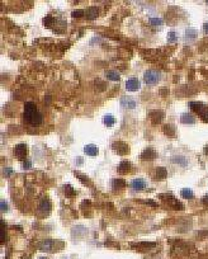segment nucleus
I'll return each mask as SVG.
<instances>
[{
    "instance_id": "nucleus-1",
    "label": "nucleus",
    "mask_w": 208,
    "mask_h": 259,
    "mask_svg": "<svg viewBox=\"0 0 208 259\" xmlns=\"http://www.w3.org/2000/svg\"><path fill=\"white\" fill-rule=\"evenodd\" d=\"M24 118L31 126H39L42 123V114L38 111L37 105L33 102H27L24 104Z\"/></svg>"
},
{
    "instance_id": "nucleus-2",
    "label": "nucleus",
    "mask_w": 208,
    "mask_h": 259,
    "mask_svg": "<svg viewBox=\"0 0 208 259\" xmlns=\"http://www.w3.org/2000/svg\"><path fill=\"white\" fill-rule=\"evenodd\" d=\"M161 79V74L156 70H147L144 74V80L147 85H155Z\"/></svg>"
},
{
    "instance_id": "nucleus-3",
    "label": "nucleus",
    "mask_w": 208,
    "mask_h": 259,
    "mask_svg": "<svg viewBox=\"0 0 208 259\" xmlns=\"http://www.w3.org/2000/svg\"><path fill=\"white\" fill-rule=\"evenodd\" d=\"M189 107L194 112H197L199 116H202L204 122H208V107H206L203 103H199V102H190Z\"/></svg>"
},
{
    "instance_id": "nucleus-4",
    "label": "nucleus",
    "mask_w": 208,
    "mask_h": 259,
    "mask_svg": "<svg viewBox=\"0 0 208 259\" xmlns=\"http://www.w3.org/2000/svg\"><path fill=\"white\" fill-rule=\"evenodd\" d=\"M112 147H113L114 151H116L117 154H119V155H126V154H128V151H130L128 145H127L126 142H122V141L114 142V144L112 145Z\"/></svg>"
},
{
    "instance_id": "nucleus-5",
    "label": "nucleus",
    "mask_w": 208,
    "mask_h": 259,
    "mask_svg": "<svg viewBox=\"0 0 208 259\" xmlns=\"http://www.w3.org/2000/svg\"><path fill=\"white\" fill-rule=\"evenodd\" d=\"M121 105L123 108H127V109H133V108H136V105H137V102L135 100V98L124 95V97L121 98Z\"/></svg>"
},
{
    "instance_id": "nucleus-6",
    "label": "nucleus",
    "mask_w": 208,
    "mask_h": 259,
    "mask_svg": "<svg viewBox=\"0 0 208 259\" xmlns=\"http://www.w3.org/2000/svg\"><path fill=\"white\" fill-rule=\"evenodd\" d=\"M140 88V80L137 78H130L127 81H126V89L128 92H136Z\"/></svg>"
},
{
    "instance_id": "nucleus-7",
    "label": "nucleus",
    "mask_w": 208,
    "mask_h": 259,
    "mask_svg": "<svg viewBox=\"0 0 208 259\" xmlns=\"http://www.w3.org/2000/svg\"><path fill=\"white\" fill-rule=\"evenodd\" d=\"M27 153H28V150H27V146L24 144H20V145H17L15 149H14V154L18 159L20 160H25V156H27Z\"/></svg>"
},
{
    "instance_id": "nucleus-8",
    "label": "nucleus",
    "mask_w": 208,
    "mask_h": 259,
    "mask_svg": "<svg viewBox=\"0 0 208 259\" xmlns=\"http://www.w3.org/2000/svg\"><path fill=\"white\" fill-rule=\"evenodd\" d=\"M50 210H51V203L48 199L43 198L42 201L39 202V207H38V211L41 212V215L46 216L47 213H50Z\"/></svg>"
},
{
    "instance_id": "nucleus-9",
    "label": "nucleus",
    "mask_w": 208,
    "mask_h": 259,
    "mask_svg": "<svg viewBox=\"0 0 208 259\" xmlns=\"http://www.w3.org/2000/svg\"><path fill=\"white\" fill-rule=\"evenodd\" d=\"M156 156H157V154H156V151H155L154 149H146L145 151L141 154V159H142L144 161L154 160V159H156Z\"/></svg>"
},
{
    "instance_id": "nucleus-10",
    "label": "nucleus",
    "mask_w": 208,
    "mask_h": 259,
    "mask_svg": "<svg viewBox=\"0 0 208 259\" xmlns=\"http://www.w3.org/2000/svg\"><path fill=\"white\" fill-rule=\"evenodd\" d=\"M150 118H151V122L154 125H157L162 121V117H164V112H160V111H152L150 114Z\"/></svg>"
},
{
    "instance_id": "nucleus-11",
    "label": "nucleus",
    "mask_w": 208,
    "mask_h": 259,
    "mask_svg": "<svg viewBox=\"0 0 208 259\" xmlns=\"http://www.w3.org/2000/svg\"><path fill=\"white\" fill-rule=\"evenodd\" d=\"M146 182L144 179H140V178H137V179H133L131 182V187L135 189V190H142L146 188Z\"/></svg>"
},
{
    "instance_id": "nucleus-12",
    "label": "nucleus",
    "mask_w": 208,
    "mask_h": 259,
    "mask_svg": "<svg viewBox=\"0 0 208 259\" xmlns=\"http://www.w3.org/2000/svg\"><path fill=\"white\" fill-rule=\"evenodd\" d=\"M180 121L185 125H190V123H194V122H196V117H194L193 114H190V113H183L182 116H180Z\"/></svg>"
},
{
    "instance_id": "nucleus-13",
    "label": "nucleus",
    "mask_w": 208,
    "mask_h": 259,
    "mask_svg": "<svg viewBox=\"0 0 208 259\" xmlns=\"http://www.w3.org/2000/svg\"><path fill=\"white\" fill-rule=\"evenodd\" d=\"M84 153L89 156H96L98 155V147L95 145H86L84 147Z\"/></svg>"
},
{
    "instance_id": "nucleus-14",
    "label": "nucleus",
    "mask_w": 208,
    "mask_h": 259,
    "mask_svg": "<svg viewBox=\"0 0 208 259\" xmlns=\"http://www.w3.org/2000/svg\"><path fill=\"white\" fill-rule=\"evenodd\" d=\"M98 16H99V8L98 7H90L86 10V17L89 19H95Z\"/></svg>"
},
{
    "instance_id": "nucleus-15",
    "label": "nucleus",
    "mask_w": 208,
    "mask_h": 259,
    "mask_svg": "<svg viewBox=\"0 0 208 259\" xmlns=\"http://www.w3.org/2000/svg\"><path fill=\"white\" fill-rule=\"evenodd\" d=\"M130 169H131V164L128 161H122L121 164L118 165V173L119 174H127L128 172H130Z\"/></svg>"
},
{
    "instance_id": "nucleus-16",
    "label": "nucleus",
    "mask_w": 208,
    "mask_h": 259,
    "mask_svg": "<svg viewBox=\"0 0 208 259\" xmlns=\"http://www.w3.org/2000/svg\"><path fill=\"white\" fill-rule=\"evenodd\" d=\"M52 247H53V243L52 240H45L39 244V248L42 249L43 252H51L52 250Z\"/></svg>"
},
{
    "instance_id": "nucleus-17",
    "label": "nucleus",
    "mask_w": 208,
    "mask_h": 259,
    "mask_svg": "<svg viewBox=\"0 0 208 259\" xmlns=\"http://www.w3.org/2000/svg\"><path fill=\"white\" fill-rule=\"evenodd\" d=\"M105 76H107L108 80H112V81H118L119 80V74L114 70H108L105 73Z\"/></svg>"
},
{
    "instance_id": "nucleus-18",
    "label": "nucleus",
    "mask_w": 208,
    "mask_h": 259,
    "mask_svg": "<svg viewBox=\"0 0 208 259\" xmlns=\"http://www.w3.org/2000/svg\"><path fill=\"white\" fill-rule=\"evenodd\" d=\"M103 122H104V125H105V126L110 127V126H113V125L116 123V118H114L112 114H107V116H104Z\"/></svg>"
},
{
    "instance_id": "nucleus-19",
    "label": "nucleus",
    "mask_w": 208,
    "mask_h": 259,
    "mask_svg": "<svg viewBox=\"0 0 208 259\" xmlns=\"http://www.w3.org/2000/svg\"><path fill=\"white\" fill-rule=\"evenodd\" d=\"M156 176L159 181H164L166 176H168V172H166L165 168H157L156 169Z\"/></svg>"
},
{
    "instance_id": "nucleus-20",
    "label": "nucleus",
    "mask_w": 208,
    "mask_h": 259,
    "mask_svg": "<svg viewBox=\"0 0 208 259\" xmlns=\"http://www.w3.org/2000/svg\"><path fill=\"white\" fill-rule=\"evenodd\" d=\"M126 187V182H124L123 179H114L113 181V188L114 189H121V188H124Z\"/></svg>"
},
{
    "instance_id": "nucleus-21",
    "label": "nucleus",
    "mask_w": 208,
    "mask_h": 259,
    "mask_svg": "<svg viewBox=\"0 0 208 259\" xmlns=\"http://www.w3.org/2000/svg\"><path fill=\"white\" fill-rule=\"evenodd\" d=\"M164 132L168 136H173L175 133V127L173 125H166V126H164Z\"/></svg>"
},
{
    "instance_id": "nucleus-22",
    "label": "nucleus",
    "mask_w": 208,
    "mask_h": 259,
    "mask_svg": "<svg viewBox=\"0 0 208 259\" xmlns=\"http://www.w3.org/2000/svg\"><path fill=\"white\" fill-rule=\"evenodd\" d=\"M65 194H66V197H74L75 194H76V192L73 189V187H70V185H65Z\"/></svg>"
},
{
    "instance_id": "nucleus-23",
    "label": "nucleus",
    "mask_w": 208,
    "mask_h": 259,
    "mask_svg": "<svg viewBox=\"0 0 208 259\" xmlns=\"http://www.w3.org/2000/svg\"><path fill=\"white\" fill-rule=\"evenodd\" d=\"M173 163H178V164L185 167L187 165V159L183 158V156H174L173 158Z\"/></svg>"
},
{
    "instance_id": "nucleus-24",
    "label": "nucleus",
    "mask_w": 208,
    "mask_h": 259,
    "mask_svg": "<svg viewBox=\"0 0 208 259\" xmlns=\"http://www.w3.org/2000/svg\"><path fill=\"white\" fill-rule=\"evenodd\" d=\"M182 196L184 198H190V197H193V190L189 188H184V189H182Z\"/></svg>"
},
{
    "instance_id": "nucleus-25",
    "label": "nucleus",
    "mask_w": 208,
    "mask_h": 259,
    "mask_svg": "<svg viewBox=\"0 0 208 259\" xmlns=\"http://www.w3.org/2000/svg\"><path fill=\"white\" fill-rule=\"evenodd\" d=\"M185 34H187L188 38H190V37H192V38H196V37H197V31L193 29V28H189V29H187Z\"/></svg>"
},
{
    "instance_id": "nucleus-26",
    "label": "nucleus",
    "mask_w": 208,
    "mask_h": 259,
    "mask_svg": "<svg viewBox=\"0 0 208 259\" xmlns=\"http://www.w3.org/2000/svg\"><path fill=\"white\" fill-rule=\"evenodd\" d=\"M162 23L164 22L160 18H150V24H152V25H161Z\"/></svg>"
},
{
    "instance_id": "nucleus-27",
    "label": "nucleus",
    "mask_w": 208,
    "mask_h": 259,
    "mask_svg": "<svg viewBox=\"0 0 208 259\" xmlns=\"http://www.w3.org/2000/svg\"><path fill=\"white\" fill-rule=\"evenodd\" d=\"M71 16H73L74 18H80V17L84 16V11H82V10H74V11L71 13Z\"/></svg>"
},
{
    "instance_id": "nucleus-28",
    "label": "nucleus",
    "mask_w": 208,
    "mask_h": 259,
    "mask_svg": "<svg viewBox=\"0 0 208 259\" xmlns=\"http://www.w3.org/2000/svg\"><path fill=\"white\" fill-rule=\"evenodd\" d=\"M168 39H169V42H175L176 41V33L175 32H169Z\"/></svg>"
},
{
    "instance_id": "nucleus-29",
    "label": "nucleus",
    "mask_w": 208,
    "mask_h": 259,
    "mask_svg": "<svg viewBox=\"0 0 208 259\" xmlns=\"http://www.w3.org/2000/svg\"><path fill=\"white\" fill-rule=\"evenodd\" d=\"M31 168H32V161L28 160V159L24 160L23 161V169H31Z\"/></svg>"
},
{
    "instance_id": "nucleus-30",
    "label": "nucleus",
    "mask_w": 208,
    "mask_h": 259,
    "mask_svg": "<svg viewBox=\"0 0 208 259\" xmlns=\"http://www.w3.org/2000/svg\"><path fill=\"white\" fill-rule=\"evenodd\" d=\"M0 208H2V211H3V212H5V211H8V210H9V206L7 204V202H5V201H2V202H0Z\"/></svg>"
},
{
    "instance_id": "nucleus-31",
    "label": "nucleus",
    "mask_w": 208,
    "mask_h": 259,
    "mask_svg": "<svg viewBox=\"0 0 208 259\" xmlns=\"http://www.w3.org/2000/svg\"><path fill=\"white\" fill-rule=\"evenodd\" d=\"M52 22H53V19H52V17H47V18H45V20H43V23L47 25V27H51V24H52Z\"/></svg>"
},
{
    "instance_id": "nucleus-32",
    "label": "nucleus",
    "mask_w": 208,
    "mask_h": 259,
    "mask_svg": "<svg viewBox=\"0 0 208 259\" xmlns=\"http://www.w3.org/2000/svg\"><path fill=\"white\" fill-rule=\"evenodd\" d=\"M11 173H13L11 168H5V169H4V175H7V176H8V175H10Z\"/></svg>"
},
{
    "instance_id": "nucleus-33",
    "label": "nucleus",
    "mask_w": 208,
    "mask_h": 259,
    "mask_svg": "<svg viewBox=\"0 0 208 259\" xmlns=\"http://www.w3.org/2000/svg\"><path fill=\"white\" fill-rule=\"evenodd\" d=\"M202 202H203L204 206H208V193L204 196V198H203V201H202Z\"/></svg>"
},
{
    "instance_id": "nucleus-34",
    "label": "nucleus",
    "mask_w": 208,
    "mask_h": 259,
    "mask_svg": "<svg viewBox=\"0 0 208 259\" xmlns=\"http://www.w3.org/2000/svg\"><path fill=\"white\" fill-rule=\"evenodd\" d=\"M203 28H204V32H206V33H208V22H207V23H204Z\"/></svg>"
},
{
    "instance_id": "nucleus-35",
    "label": "nucleus",
    "mask_w": 208,
    "mask_h": 259,
    "mask_svg": "<svg viewBox=\"0 0 208 259\" xmlns=\"http://www.w3.org/2000/svg\"><path fill=\"white\" fill-rule=\"evenodd\" d=\"M76 163H77V164H81V163H82V158H77Z\"/></svg>"
},
{
    "instance_id": "nucleus-36",
    "label": "nucleus",
    "mask_w": 208,
    "mask_h": 259,
    "mask_svg": "<svg viewBox=\"0 0 208 259\" xmlns=\"http://www.w3.org/2000/svg\"><path fill=\"white\" fill-rule=\"evenodd\" d=\"M204 153H206V155H208V145L204 147Z\"/></svg>"
},
{
    "instance_id": "nucleus-37",
    "label": "nucleus",
    "mask_w": 208,
    "mask_h": 259,
    "mask_svg": "<svg viewBox=\"0 0 208 259\" xmlns=\"http://www.w3.org/2000/svg\"><path fill=\"white\" fill-rule=\"evenodd\" d=\"M39 259H46V258H39Z\"/></svg>"
},
{
    "instance_id": "nucleus-38",
    "label": "nucleus",
    "mask_w": 208,
    "mask_h": 259,
    "mask_svg": "<svg viewBox=\"0 0 208 259\" xmlns=\"http://www.w3.org/2000/svg\"><path fill=\"white\" fill-rule=\"evenodd\" d=\"M207 4H208V0H207Z\"/></svg>"
}]
</instances>
